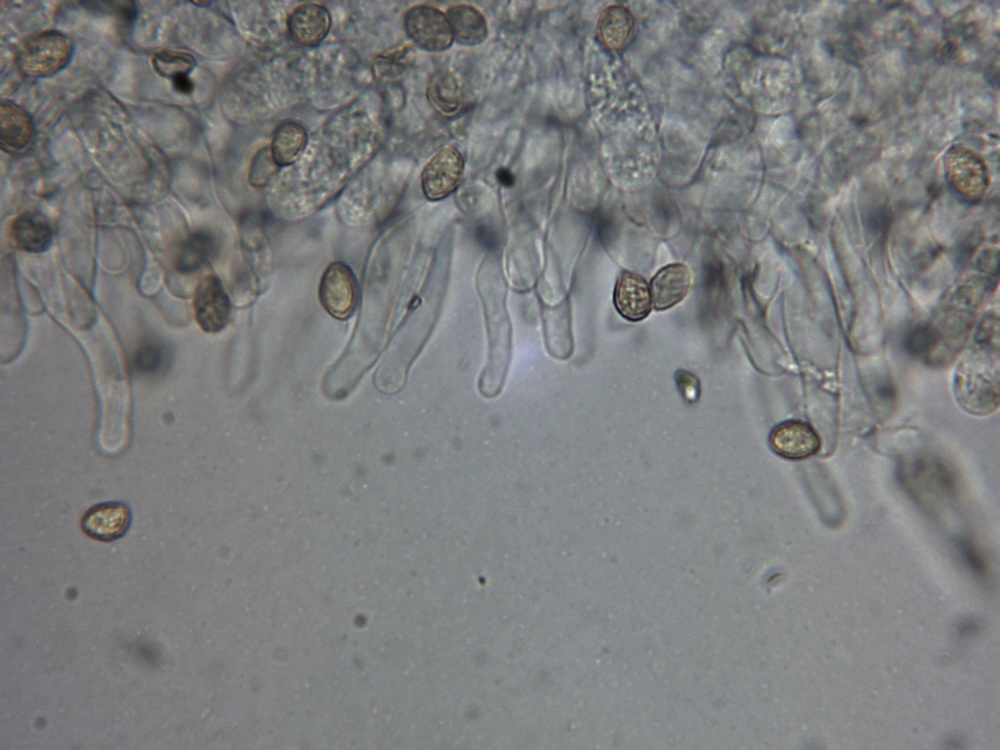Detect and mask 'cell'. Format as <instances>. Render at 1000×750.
Segmentation results:
<instances>
[{
	"mask_svg": "<svg viewBox=\"0 0 1000 750\" xmlns=\"http://www.w3.org/2000/svg\"><path fill=\"white\" fill-rule=\"evenodd\" d=\"M941 340L939 329L932 323H920L906 333L904 347L910 355L932 362L936 361Z\"/></svg>",
	"mask_w": 1000,
	"mask_h": 750,
	"instance_id": "cell-19",
	"label": "cell"
},
{
	"mask_svg": "<svg viewBox=\"0 0 1000 750\" xmlns=\"http://www.w3.org/2000/svg\"><path fill=\"white\" fill-rule=\"evenodd\" d=\"M195 318L205 332L221 331L229 322L231 303L221 281L214 275L203 278L194 293Z\"/></svg>",
	"mask_w": 1000,
	"mask_h": 750,
	"instance_id": "cell-6",
	"label": "cell"
},
{
	"mask_svg": "<svg viewBox=\"0 0 1000 750\" xmlns=\"http://www.w3.org/2000/svg\"><path fill=\"white\" fill-rule=\"evenodd\" d=\"M165 349L156 342H147L139 347L134 356V366L142 373H155L164 364Z\"/></svg>",
	"mask_w": 1000,
	"mask_h": 750,
	"instance_id": "cell-23",
	"label": "cell"
},
{
	"mask_svg": "<svg viewBox=\"0 0 1000 750\" xmlns=\"http://www.w3.org/2000/svg\"><path fill=\"white\" fill-rule=\"evenodd\" d=\"M453 39L459 44L474 46L482 43L488 33L486 20L476 8L467 4L451 6L447 12Z\"/></svg>",
	"mask_w": 1000,
	"mask_h": 750,
	"instance_id": "cell-15",
	"label": "cell"
},
{
	"mask_svg": "<svg viewBox=\"0 0 1000 750\" xmlns=\"http://www.w3.org/2000/svg\"><path fill=\"white\" fill-rule=\"evenodd\" d=\"M995 361L987 355H972L959 367L956 395L969 413L984 415L993 412L999 401L998 374Z\"/></svg>",
	"mask_w": 1000,
	"mask_h": 750,
	"instance_id": "cell-2",
	"label": "cell"
},
{
	"mask_svg": "<svg viewBox=\"0 0 1000 750\" xmlns=\"http://www.w3.org/2000/svg\"><path fill=\"white\" fill-rule=\"evenodd\" d=\"M11 233L17 246L31 253L45 251L51 245L53 237L49 220L35 211L16 217L11 225Z\"/></svg>",
	"mask_w": 1000,
	"mask_h": 750,
	"instance_id": "cell-13",
	"label": "cell"
},
{
	"mask_svg": "<svg viewBox=\"0 0 1000 750\" xmlns=\"http://www.w3.org/2000/svg\"><path fill=\"white\" fill-rule=\"evenodd\" d=\"M357 295L356 277L349 266L341 261L331 263L319 285V299L327 313L345 320L356 307Z\"/></svg>",
	"mask_w": 1000,
	"mask_h": 750,
	"instance_id": "cell-4",
	"label": "cell"
},
{
	"mask_svg": "<svg viewBox=\"0 0 1000 750\" xmlns=\"http://www.w3.org/2000/svg\"><path fill=\"white\" fill-rule=\"evenodd\" d=\"M691 272L681 263L662 267L649 284L652 306L663 311L681 302L690 290Z\"/></svg>",
	"mask_w": 1000,
	"mask_h": 750,
	"instance_id": "cell-11",
	"label": "cell"
},
{
	"mask_svg": "<svg viewBox=\"0 0 1000 750\" xmlns=\"http://www.w3.org/2000/svg\"><path fill=\"white\" fill-rule=\"evenodd\" d=\"M331 27L329 11L322 5L305 3L292 11L288 18V30L298 44L306 47L318 45Z\"/></svg>",
	"mask_w": 1000,
	"mask_h": 750,
	"instance_id": "cell-12",
	"label": "cell"
},
{
	"mask_svg": "<svg viewBox=\"0 0 1000 750\" xmlns=\"http://www.w3.org/2000/svg\"><path fill=\"white\" fill-rule=\"evenodd\" d=\"M152 66L160 76L173 80L189 75L196 66V60L185 51L162 50L153 55Z\"/></svg>",
	"mask_w": 1000,
	"mask_h": 750,
	"instance_id": "cell-20",
	"label": "cell"
},
{
	"mask_svg": "<svg viewBox=\"0 0 1000 750\" xmlns=\"http://www.w3.org/2000/svg\"><path fill=\"white\" fill-rule=\"evenodd\" d=\"M35 139V125L30 114L18 104L3 100L0 104V143L11 154L28 151Z\"/></svg>",
	"mask_w": 1000,
	"mask_h": 750,
	"instance_id": "cell-10",
	"label": "cell"
},
{
	"mask_svg": "<svg viewBox=\"0 0 1000 750\" xmlns=\"http://www.w3.org/2000/svg\"><path fill=\"white\" fill-rule=\"evenodd\" d=\"M464 170V159L455 147L437 152L421 173V186L425 196L432 201L446 198L459 186Z\"/></svg>",
	"mask_w": 1000,
	"mask_h": 750,
	"instance_id": "cell-5",
	"label": "cell"
},
{
	"mask_svg": "<svg viewBox=\"0 0 1000 750\" xmlns=\"http://www.w3.org/2000/svg\"><path fill=\"white\" fill-rule=\"evenodd\" d=\"M217 249V240L210 231H194L180 244L176 255V267L182 273L194 272L205 265L215 255Z\"/></svg>",
	"mask_w": 1000,
	"mask_h": 750,
	"instance_id": "cell-17",
	"label": "cell"
},
{
	"mask_svg": "<svg viewBox=\"0 0 1000 750\" xmlns=\"http://www.w3.org/2000/svg\"><path fill=\"white\" fill-rule=\"evenodd\" d=\"M278 165L275 162L270 147H264L253 156L249 168V182L255 187L265 186L276 173Z\"/></svg>",
	"mask_w": 1000,
	"mask_h": 750,
	"instance_id": "cell-21",
	"label": "cell"
},
{
	"mask_svg": "<svg viewBox=\"0 0 1000 750\" xmlns=\"http://www.w3.org/2000/svg\"><path fill=\"white\" fill-rule=\"evenodd\" d=\"M308 136L305 128L294 121H286L274 132L270 150L279 167L295 162L304 151Z\"/></svg>",
	"mask_w": 1000,
	"mask_h": 750,
	"instance_id": "cell-18",
	"label": "cell"
},
{
	"mask_svg": "<svg viewBox=\"0 0 1000 750\" xmlns=\"http://www.w3.org/2000/svg\"><path fill=\"white\" fill-rule=\"evenodd\" d=\"M131 524L129 507L118 501L90 507L81 519V529L90 538L111 542L124 536Z\"/></svg>",
	"mask_w": 1000,
	"mask_h": 750,
	"instance_id": "cell-7",
	"label": "cell"
},
{
	"mask_svg": "<svg viewBox=\"0 0 1000 750\" xmlns=\"http://www.w3.org/2000/svg\"><path fill=\"white\" fill-rule=\"evenodd\" d=\"M613 302L618 313L632 322L645 319L653 307L648 282L641 275L629 271L618 276Z\"/></svg>",
	"mask_w": 1000,
	"mask_h": 750,
	"instance_id": "cell-9",
	"label": "cell"
},
{
	"mask_svg": "<svg viewBox=\"0 0 1000 750\" xmlns=\"http://www.w3.org/2000/svg\"><path fill=\"white\" fill-rule=\"evenodd\" d=\"M74 53L72 40L58 30H43L28 37L19 47L15 63L27 77L42 78L64 69Z\"/></svg>",
	"mask_w": 1000,
	"mask_h": 750,
	"instance_id": "cell-1",
	"label": "cell"
},
{
	"mask_svg": "<svg viewBox=\"0 0 1000 750\" xmlns=\"http://www.w3.org/2000/svg\"><path fill=\"white\" fill-rule=\"evenodd\" d=\"M426 94L430 105L441 115H455L462 108V89L454 75L448 71L439 70L430 76Z\"/></svg>",
	"mask_w": 1000,
	"mask_h": 750,
	"instance_id": "cell-16",
	"label": "cell"
},
{
	"mask_svg": "<svg viewBox=\"0 0 1000 750\" xmlns=\"http://www.w3.org/2000/svg\"><path fill=\"white\" fill-rule=\"evenodd\" d=\"M634 17L629 9L622 5L608 6L599 16L597 22L598 38L603 46L611 51L624 48L632 36Z\"/></svg>",
	"mask_w": 1000,
	"mask_h": 750,
	"instance_id": "cell-14",
	"label": "cell"
},
{
	"mask_svg": "<svg viewBox=\"0 0 1000 750\" xmlns=\"http://www.w3.org/2000/svg\"><path fill=\"white\" fill-rule=\"evenodd\" d=\"M769 444L778 456L788 460H801L819 451V436L802 421L790 420L778 424L770 433Z\"/></svg>",
	"mask_w": 1000,
	"mask_h": 750,
	"instance_id": "cell-8",
	"label": "cell"
},
{
	"mask_svg": "<svg viewBox=\"0 0 1000 750\" xmlns=\"http://www.w3.org/2000/svg\"><path fill=\"white\" fill-rule=\"evenodd\" d=\"M80 3L91 10L111 13L125 28H130L138 15L135 1H84Z\"/></svg>",
	"mask_w": 1000,
	"mask_h": 750,
	"instance_id": "cell-22",
	"label": "cell"
},
{
	"mask_svg": "<svg viewBox=\"0 0 1000 750\" xmlns=\"http://www.w3.org/2000/svg\"><path fill=\"white\" fill-rule=\"evenodd\" d=\"M497 177L499 181L506 186L513 184L514 178L512 174L506 169H499Z\"/></svg>",
	"mask_w": 1000,
	"mask_h": 750,
	"instance_id": "cell-26",
	"label": "cell"
},
{
	"mask_svg": "<svg viewBox=\"0 0 1000 750\" xmlns=\"http://www.w3.org/2000/svg\"><path fill=\"white\" fill-rule=\"evenodd\" d=\"M404 28L409 38L427 51L446 50L453 42L446 14L432 6L418 5L407 10Z\"/></svg>",
	"mask_w": 1000,
	"mask_h": 750,
	"instance_id": "cell-3",
	"label": "cell"
},
{
	"mask_svg": "<svg viewBox=\"0 0 1000 750\" xmlns=\"http://www.w3.org/2000/svg\"><path fill=\"white\" fill-rule=\"evenodd\" d=\"M869 224L876 233L883 234L889 225V216L884 210H878L870 218Z\"/></svg>",
	"mask_w": 1000,
	"mask_h": 750,
	"instance_id": "cell-24",
	"label": "cell"
},
{
	"mask_svg": "<svg viewBox=\"0 0 1000 750\" xmlns=\"http://www.w3.org/2000/svg\"><path fill=\"white\" fill-rule=\"evenodd\" d=\"M171 82L173 88L181 94H190L194 89V84L189 75L174 78Z\"/></svg>",
	"mask_w": 1000,
	"mask_h": 750,
	"instance_id": "cell-25",
	"label": "cell"
}]
</instances>
